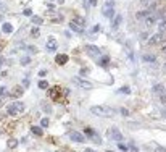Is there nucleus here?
I'll return each instance as SVG.
<instances>
[{
  "label": "nucleus",
  "mask_w": 166,
  "mask_h": 152,
  "mask_svg": "<svg viewBox=\"0 0 166 152\" xmlns=\"http://www.w3.org/2000/svg\"><path fill=\"white\" fill-rule=\"evenodd\" d=\"M74 83H76L81 89H85V91H92L94 89V84L87 80H84V78H74Z\"/></svg>",
  "instance_id": "6"
},
{
  "label": "nucleus",
  "mask_w": 166,
  "mask_h": 152,
  "mask_svg": "<svg viewBox=\"0 0 166 152\" xmlns=\"http://www.w3.org/2000/svg\"><path fill=\"white\" fill-rule=\"evenodd\" d=\"M102 15L105 16V18H110V20H113L114 18V8H103V12H102Z\"/></svg>",
  "instance_id": "17"
},
{
  "label": "nucleus",
  "mask_w": 166,
  "mask_h": 152,
  "mask_svg": "<svg viewBox=\"0 0 166 152\" xmlns=\"http://www.w3.org/2000/svg\"><path fill=\"white\" fill-rule=\"evenodd\" d=\"M61 20H63V18H61V16L58 15V16H55V18H53L52 21H53V23H60V21H61Z\"/></svg>",
  "instance_id": "46"
},
{
  "label": "nucleus",
  "mask_w": 166,
  "mask_h": 152,
  "mask_svg": "<svg viewBox=\"0 0 166 152\" xmlns=\"http://www.w3.org/2000/svg\"><path fill=\"white\" fill-rule=\"evenodd\" d=\"M89 3L92 5V7H95V5H97V0H89Z\"/></svg>",
  "instance_id": "50"
},
{
  "label": "nucleus",
  "mask_w": 166,
  "mask_h": 152,
  "mask_svg": "<svg viewBox=\"0 0 166 152\" xmlns=\"http://www.w3.org/2000/svg\"><path fill=\"white\" fill-rule=\"evenodd\" d=\"M153 92L158 94V95H161L163 92H166V89H164L163 84H155V86H153Z\"/></svg>",
  "instance_id": "23"
},
{
  "label": "nucleus",
  "mask_w": 166,
  "mask_h": 152,
  "mask_svg": "<svg viewBox=\"0 0 166 152\" xmlns=\"http://www.w3.org/2000/svg\"><path fill=\"white\" fill-rule=\"evenodd\" d=\"M50 2H55V0H50Z\"/></svg>",
  "instance_id": "59"
},
{
  "label": "nucleus",
  "mask_w": 166,
  "mask_h": 152,
  "mask_svg": "<svg viewBox=\"0 0 166 152\" xmlns=\"http://www.w3.org/2000/svg\"><path fill=\"white\" fill-rule=\"evenodd\" d=\"M10 94H11V97H13V99H20L21 95L24 94V87H23V86H15L13 91H11Z\"/></svg>",
  "instance_id": "11"
},
{
  "label": "nucleus",
  "mask_w": 166,
  "mask_h": 152,
  "mask_svg": "<svg viewBox=\"0 0 166 152\" xmlns=\"http://www.w3.org/2000/svg\"><path fill=\"white\" fill-rule=\"evenodd\" d=\"M155 152H166V147H163V146H157Z\"/></svg>",
  "instance_id": "45"
},
{
  "label": "nucleus",
  "mask_w": 166,
  "mask_h": 152,
  "mask_svg": "<svg viewBox=\"0 0 166 152\" xmlns=\"http://www.w3.org/2000/svg\"><path fill=\"white\" fill-rule=\"evenodd\" d=\"M84 134L90 138V136H94V134H95V131H94L92 128H89V126H87V128H84Z\"/></svg>",
  "instance_id": "36"
},
{
  "label": "nucleus",
  "mask_w": 166,
  "mask_h": 152,
  "mask_svg": "<svg viewBox=\"0 0 166 152\" xmlns=\"http://www.w3.org/2000/svg\"><path fill=\"white\" fill-rule=\"evenodd\" d=\"M129 150H131V152H139V149H137L132 143H129Z\"/></svg>",
  "instance_id": "44"
},
{
  "label": "nucleus",
  "mask_w": 166,
  "mask_h": 152,
  "mask_svg": "<svg viewBox=\"0 0 166 152\" xmlns=\"http://www.w3.org/2000/svg\"><path fill=\"white\" fill-rule=\"evenodd\" d=\"M18 144H20V141H18V139H15V138H10V139H8V143H7L8 149H15Z\"/></svg>",
  "instance_id": "26"
},
{
  "label": "nucleus",
  "mask_w": 166,
  "mask_h": 152,
  "mask_svg": "<svg viewBox=\"0 0 166 152\" xmlns=\"http://www.w3.org/2000/svg\"><path fill=\"white\" fill-rule=\"evenodd\" d=\"M41 109H42V110H44L47 115H50V113H52V105H50L49 102H41Z\"/></svg>",
  "instance_id": "24"
},
{
  "label": "nucleus",
  "mask_w": 166,
  "mask_h": 152,
  "mask_svg": "<svg viewBox=\"0 0 166 152\" xmlns=\"http://www.w3.org/2000/svg\"><path fill=\"white\" fill-rule=\"evenodd\" d=\"M160 102H161V104H164V105H166V92H163L161 95H160Z\"/></svg>",
  "instance_id": "43"
},
{
  "label": "nucleus",
  "mask_w": 166,
  "mask_h": 152,
  "mask_svg": "<svg viewBox=\"0 0 166 152\" xmlns=\"http://www.w3.org/2000/svg\"><path fill=\"white\" fill-rule=\"evenodd\" d=\"M85 152H97V150H94V149H85Z\"/></svg>",
  "instance_id": "54"
},
{
  "label": "nucleus",
  "mask_w": 166,
  "mask_h": 152,
  "mask_svg": "<svg viewBox=\"0 0 166 152\" xmlns=\"http://www.w3.org/2000/svg\"><path fill=\"white\" fill-rule=\"evenodd\" d=\"M139 37H140V41H142V42H144V41H148V32H140V36H139Z\"/></svg>",
  "instance_id": "39"
},
{
  "label": "nucleus",
  "mask_w": 166,
  "mask_h": 152,
  "mask_svg": "<svg viewBox=\"0 0 166 152\" xmlns=\"http://www.w3.org/2000/svg\"><path fill=\"white\" fill-rule=\"evenodd\" d=\"M118 92L119 94H124V95H129L131 94V87L129 86H123L121 89H118Z\"/></svg>",
  "instance_id": "30"
},
{
  "label": "nucleus",
  "mask_w": 166,
  "mask_h": 152,
  "mask_svg": "<svg viewBox=\"0 0 166 152\" xmlns=\"http://www.w3.org/2000/svg\"><path fill=\"white\" fill-rule=\"evenodd\" d=\"M100 29V28H99V24H95L94 28H92V32H97V31H99Z\"/></svg>",
  "instance_id": "49"
},
{
  "label": "nucleus",
  "mask_w": 166,
  "mask_h": 152,
  "mask_svg": "<svg viewBox=\"0 0 166 152\" xmlns=\"http://www.w3.org/2000/svg\"><path fill=\"white\" fill-rule=\"evenodd\" d=\"M58 3H65V0H58Z\"/></svg>",
  "instance_id": "55"
},
{
  "label": "nucleus",
  "mask_w": 166,
  "mask_h": 152,
  "mask_svg": "<svg viewBox=\"0 0 166 152\" xmlns=\"http://www.w3.org/2000/svg\"><path fill=\"white\" fill-rule=\"evenodd\" d=\"M150 13H153V12H152L150 8L140 10V12H137V13H135V18H137V20H145V18H147V16L150 15Z\"/></svg>",
  "instance_id": "13"
},
{
  "label": "nucleus",
  "mask_w": 166,
  "mask_h": 152,
  "mask_svg": "<svg viewBox=\"0 0 166 152\" xmlns=\"http://www.w3.org/2000/svg\"><path fill=\"white\" fill-rule=\"evenodd\" d=\"M164 52H166V50H164Z\"/></svg>",
  "instance_id": "60"
},
{
  "label": "nucleus",
  "mask_w": 166,
  "mask_h": 152,
  "mask_svg": "<svg viewBox=\"0 0 166 152\" xmlns=\"http://www.w3.org/2000/svg\"><path fill=\"white\" fill-rule=\"evenodd\" d=\"M119 113H121L124 118H128V117L131 115V112H129L128 109H126V107H121V109H119Z\"/></svg>",
  "instance_id": "34"
},
{
  "label": "nucleus",
  "mask_w": 166,
  "mask_h": 152,
  "mask_svg": "<svg viewBox=\"0 0 166 152\" xmlns=\"http://www.w3.org/2000/svg\"><path fill=\"white\" fill-rule=\"evenodd\" d=\"M70 29L74 31V32H78V34H82V32H84V28H81L78 23H74V21H71V23H70Z\"/></svg>",
  "instance_id": "15"
},
{
  "label": "nucleus",
  "mask_w": 166,
  "mask_h": 152,
  "mask_svg": "<svg viewBox=\"0 0 166 152\" xmlns=\"http://www.w3.org/2000/svg\"><path fill=\"white\" fill-rule=\"evenodd\" d=\"M89 73V68H81V71H79V76H85Z\"/></svg>",
  "instance_id": "42"
},
{
  "label": "nucleus",
  "mask_w": 166,
  "mask_h": 152,
  "mask_svg": "<svg viewBox=\"0 0 166 152\" xmlns=\"http://www.w3.org/2000/svg\"><path fill=\"white\" fill-rule=\"evenodd\" d=\"M37 86H39V89H42V91H45V89H49V87H50V84H49V81H45V80H39Z\"/></svg>",
  "instance_id": "27"
},
{
  "label": "nucleus",
  "mask_w": 166,
  "mask_h": 152,
  "mask_svg": "<svg viewBox=\"0 0 166 152\" xmlns=\"http://www.w3.org/2000/svg\"><path fill=\"white\" fill-rule=\"evenodd\" d=\"M142 60H144L145 63H155L157 57H155V55H152V54H144V55H142Z\"/></svg>",
  "instance_id": "16"
},
{
  "label": "nucleus",
  "mask_w": 166,
  "mask_h": 152,
  "mask_svg": "<svg viewBox=\"0 0 166 152\" xmlns=\"http://www.w3.org/2000/svg\"><path fill=\"white\" fill-rule=\"evenodd\" d=\"M2 31L5 32V34H11V32H13V24L11 23H3L2 24Z\"/></svg>",
  "instance_id": "19"
},
{
  "label": "nucleus",
  "mask_w": 166,
  "mask_h": 152,
  "mask_svg": "<svg viewBox=\"0 0 166 152\" xmlns=\"http://www.w3.org/2000/svg\"><path fill=\"white\" fill-rule=\"evenodd\" d=\"M21 86L24 87V89H29V86H31V80H29V78H24V80H23V83H21Z\"/></svg>",
  "instance_id": "37"
},
{
  "label": "nucleus",
  "mask_w": 166,
  "mask_h": 152,
  "mask_svg": "<svg viewBox=\"0 0 166 152\" xmlns=\"http://www.w3.org/2000/svg\"><path fill=\"white\" fill-rule=\"evenodd\" d=\"M65 95H66V91L61 89L60 86H53L52 89H49V97L52 99L53 102H61Z\"/></svg>",
  "instance_id": "3"
},
{
  "label": "nucleus",
  "mask_w": 166,
  "mask_h": 152,
  "mask_svg": "<svg viewBox=\"0 0 166 152\" xmlns=\"http://www.w3.org/2000/svg\"><path fill=\"white\" fill-rule=\"evenodd\" d=\"M113 7H114V2H113V0H106L105 5H103V8H113Z\"/></svg>",
  "instance_id": "38"
},
{
  "label": "nucleus",
  "mask_w": 166,
  "mask_h": 152,
  "mask_svg": "<svg viewBox=\"0 0 166 152\" xmlns=\"http://www.w3.org/2000/svg\"><path fill=\"white\" fill-rule=\"evenodd\" d=\"M118 147L121 149V150H129V146H126V144H123V143H118Z\"/></svg>",
  "instance_id": "41"
},
{
  "label": "nucleus",
  "mask_w": 166,
  "mask_h": 152,
  "mask_svg": "<svg viewBox=\"0 0 166 152\" xmlns=\"http://www.w3.org/2000/svg\"><path fill=\"white\" fill-rule=\"evenodd\" d=\"M20 65H21V66L31 65V57H29V55H23V57L20 58Z\"/></svg>",
  "instance_id": "22"
},
{
  "label": "nucleus",
  "mask_w": 166,
  "mask_h": 152,
  "mask_svg": "<svg viewBox=\"0 0 166 152\" xmlns=\"http://www.w3.org/2000/svg\"><path fill=\"white\" fill-rule=\"evenodd\" d=\"M63 152H70V150H63Z\"/></svg>",
  "instance_id": "58"
},
{
  "label": "nucleus",
  "mask_w": 166,
  "mask_h": 152,
  "mask_svg": "<svg viewBox=\"0 0 166 152\" xmlns=\"http://www.w3.org/2000/svg\"><path fill=\"white\" fill-rule=\"evenodd\" d=\"M161 39H163V32H157V34H153L148 39V44H150V46H155V44H158Z\"/></svg>",
  "instance_id": "12"
},
{
  "label": "nucleus",
  "mask_w": 166,
  "mask_h": 152,
  "mask_svg": "<svg viewBox=\"0 0 166 152\" xmlns=\"http://www.w3.org/2000/svg\"><path fill=\"white\" fill-rule=\"evenodd\" d=\"M163 15H164V13H163ZM163 15H161V13H150V15H148L147 18L144 20V24H145V26H148V28L153 26V24H157V21H158L160 18H161Z\"/></svg>",
  "instance_id": "7"
},
{
  "label": "nucleus",
  "mask_w": 166,
  "mask_h": 152,
  "mask_svg": "<svg viewBox=\"0 0 166 152\" xmlns=\"http://www.w3.org/2000/svg\"><path fill=\"white\" fill-rule=\"evenodd\" d=\"M49 12H50V13H52V12H55V5H52V3L49 5Z\"/></svg>",
  "instance_id": "48"
},
{
  "label": "nucleus",
  "mask_w": 166,
  "mask_h": 152,
  "mask_svg": "<svg viewBox=\"0 0 166 152\" xmlns=\"http://www.w3.org/2000/svg\"><path fill=\"white\" fill-rule=\"evenodd\" d=\"M39 34H41V29H39V26H34L31 29V36L32 37H39Z\"/></svg>",
  "instance_id": "32"
},
{
  "label": "nucleus",
  "mask_w": 166,
  "mask_h": 152,
  "mask_svg": "<svg viewBox=\"0 0 166 152\" xmlns=\"http://www.w3.org/2000/svg\"><path fill=\"white\" fill-rule=\"evenodd\" d=\"M24 49L27 50V54H31V55H34V54H37V52H39V49H37L36 46H26Z\"/></svg>",
  "instance_id": "28"
},
{
  "label": "nucleus",
  "mask_w": 166,
  "mask_h": 152,
  "mask_svg": "<svg viewBox=\"0 0 166 152\" xmlns=\"http://www.w3.org/2000/svg\"><path fill=\"white\" fill-rule=\"evenodd\" d=\"M108 138H110L111 141H114V143H123L124 141V136H123V133L119 131V129L116 128V126H113V128H110L108 129Z\"/></svg>",
  "instance_id": "4"
},
{
  "label": "nucleus",
  "mask_w": 166,
  "mask_h": 152,
  "mask_svg": "<svg viewBox=\"0 0 166 152\" xmlns=\"http://www.w3.org/2000/svg\"><path fill=\"white\" fill-rule=\"evenodd\" d=\"M55 63L60 65V66L66 65V63H68V55H66V54H56V55H55Z\"/></svg>",
  "instance_id": "10"
},
{
  "label": "nucleus",
  "mask_w": 166,
  "mask_h": 152,
  "mask_svg": "<svg viewBox=\"0 0 166 152\" xmlns=\"http://www.w3.org/2000/svg\"><path fill=\"white\" fill-rule=\"evenodd\" d=\"M166 29V15L161 16V20H160V23H158V32H163Z\"/></svg>",
  "instance_id": "21"
},
{
  "label": "nucleus",
  "mask_w": 166,
  "mask_h": 152,
  "mask_svg": "<svg viewBox=\"0 0 166 152\" xmlns=\"http://www.w3.org/2000/svg\"><path fill=\"white\" fill-rule=\"evenodd\" d=\"M3 61H5V58H3V57H0V66L3 65Z\"/></svg>",
  "instance_id": "53"
},
{
  "label": "nucleus",
  "mask_w": 166,
  "mask_h": 152,
  "mask_svg": "<svg viewBox=\"0 0 166 152\" xmlns=\"http://www.w3.org/2000/svg\"><path fill=\"white\" fill-rule=\"evenodd\" d=\"M49 125H50V120H49L47 117H44V118H41V126H42V128H47Z\"/></svg>",
  "instance_id": "35"
},
{
  "label": "nucleus",
  "mask_w": 166,
  "mask_h": 152,
  "mask_svg": "<svg viewBox=\"0 0 166 152\" xmlns=\"http://www.w3.org/2000/svg\"><path fill=\"white\" fill-rule=\"evenodd\" d=\"M90 113L102 117V118H113L116 115V110L113 107H108V105H92L90 107Z\"/></svg>",
  "instance_id": "1"
},
{
  "label": "nucleus",
  "mask_w": 166,
  "mask_h": 152,
  "mask_svg": "<svg viewBox=\"0 0 166 152\" xmlns=\"http://www.w3.org/2000/svg\"><path fill=\"white\" fill-rule=\"evenodd\" d=\"M70 139L74 143H85V134L79 133V131H71L70 133Z\"/></svg>",
  "instance_id": "8"
},
{
  "label": "nucleus",
  "mask_w": 166,
  "mask_h": 152,
  "mask_svg": "<svg viewBox=\"0 0 166 152\" xmlns=\"http://www.w3.org/2000/svg\"><path fill=\"white\" fill-rule=\"evenodd\" d=\"M105 152H114V150H105Z\"/></svg>",
  "instance_id": "56"
},
{
  "label": "nucleus",
  "mask_w": 166,
  "mask_h": 152,
  "mask_svg": "<svg viewBox=\"0 0 166 152\" xmlns=\"http://www.w3.org/2000/svg\"><path fill=\"white\" fill-rule=\"evenodd\" d=\"M65 36L66 37H71V31H65Z\"/></svg>",
  "instance_id": "52"
},
{
  "label": "nucleus",
  "mask_w": 166,
  "mask_h": 152,
  "mask_svg": "<svg viewBox=\"0 0 166 152\" xmlns=\"http://www.w3.org/2000/svg\"><path fill=\"white\" fill-rule=\"evenodd\" d=\"M23 15H24V16H32V10L31 8H24V10H23Z\"/></svg>",
  "instance_id": "40"
},
{
  "label": "nucleus",
  "mask_w": 166,
  "mask_h": 152,
  "mask_svg": "<svg viewBox=\"0 0 166 152\" xmlns=\"http://www.w3.org/2000/svg\"><path fill=\"white\" fill-rule=\"evenodd\" d=\"M90 139H92V143L94 144H102V138H100V134H94V136H90Z\"/></svg>",
  "instance_id": "31"
},
{
  "label": "nucleus",
  "mask_w": 166,
  "mask_h": 152,
  "mask_svg": "<svg viewBox=\"0 0 166 152\" xmlns=\"http://www.w3.org/2000/svg\"><path fill=\"white\" fill-rule=\"evenodd\" d=\"M45 75H47V70H41V71H39V76H41V78H44Z\"/></svg>",
  "instance_id": "47"
},
{
  "label": "nucleus",
  "mask_w": 166,
  "mask_h": 152,
  "mask_svg": "<svg viewBox=\"0 0 166 152\" xmlns=\"http://www.w3.org/2000/svg\"><path fill=\"white\" fill-rule=\"evenodd\" d=\"M31 131H32V134H34V136H39V138H41L42 134H44V129H42V126H31Z\"/></svg>",
  "instance_id": "20"
},
{
  "label": "nucleus",
  "mask_w": 166,
  "mask_h": 152,
  "mask_svg": "<svg viewBox=\"0 0 166 152\" xmlns=\"http://www.w3.org/2000/svg\"><path fill=\"white\" fill-rule=\"evenodd\" d=\"M31 23L34 24V26H41L42 23H44V20H42V16H31Z\"/></svg>",
  "instance_id": "25"
},
{
  "label": "nucleus",
  "mask_w": 166,
  "mask_h": 152,
  "mask_svg": "<svg viewBox=\"0 0 166 152\" xmlns=\"http://www.w3.org/2000/svg\"><path fill=\"white\" fill-rule=\"evenodd\" d=\"M108 63H110V57H108V55H105V57H100L99 58V66H102V68H106L108 66Z\"/></svg>",
  "instance_id": "18"
},
{
  "label": "nucleus",
  "mask_w": 166,
  "mask_h": 152,
  "mask_svg": "<svg viewBox=\"0 0 166 152\" xmlns=\"http://www.w3.org/2000/svg\"><path fill=\"white\" fill-rule=\"evenodd\" d=\"M73 21H74V23H78L81 28H85V20L82 18V16H78V18H74Z\"/></svg>",
  "instance_id": "29"
},
{
  "label": "nucleus",
  "mask_w": 166,
  "mask_h": 152,
  "mask_svg": "<svg viewBox=\"0 0 166 152\" xmlns=\"http://www.w3.org/2000/svg\"><path fill=\"white\" fill-rule=\"evenodd\" d=\"M45 47H47L49 52H56V49H58V44H56L55 37H49V39H47V44H45Z\"/></svg>",
  "instance_id": "9"
},
{
  "label": "nucleus",
  "mask_w": 166,
  "mask_h": 152,
  "mask_svg": "<svg viewBox=\"0 0 166 152\" xmlns=\"http://www.w3.org/2000/svg\"><path fill=\"white\" fill-rule=\"evenodd\" d=\"M84 50H85V54H87L90 58H100L102 57V50L97 46H92V44H87V46L84 47Z\"/></svg>",
  "instance_id": "5"
},
{
  "label": "nucleus",
  "mask_w": 166,
  "mask_h": 152,
  "mask_svg": "<svg viewBox=\"0 0 166 152\" xmlns=\"http://www.w3.org/2000/svg\"><path fill=\"white\" fill-rule=\"evenodd\" d=\"M26 110V104L24 102H21V100H15L11 105L7 107V113L10 117H16V115H21L23 112Z\"/></svg>",
  "instance_id": "2"
},
{
  "label": "nucleus",
  "mask_w": 166,
  "mask_h": 152,
  "mask_svg": "<svg viewBox=\"0 0 166 152\" xmlns=\"http://www.w3.org/2000/svg\"><path fill=\"white\" fill-rule=\"evenodd\" d=\"M121 21H123V16L121 15H114V18H113V21H111V29H118L119 28V24H121Z\"/></svg>",
  "instance_id": "14"
},
{
  "label": "nucleus",
  "mask_w": 166,
  "mask_h": 152,
  "mask_svg": "<svg viewBox=\"0 0 166 152\" xmlns=\"http://www.w3.org/2000/svg\"><path fill=\"white\" fill-rule=\"evenodd\" d=\"M7 95H8V87L7 86H2V87H0V97H7Z\"/></svg>",
  "instance_id": "33"
},
{
  "label": "nucleus",
  "mask_w": 166,
  "mask_h": 152,
  "mask_svg": "<svg viewBox=\"0 0 166 152\" xmlns=\"http://www.w3.org/2000/svg\"><path fill=\"white\" fill-rule=\"evenodd\" d=\"M163 68H164V70H166V63H164V66H163Z\"/></svg>",
  "instance_id": "57"
},
{
  "label": "nucleus",
  "mask_w": 166,
  "mask_h": 152,
  "mask_svg": "<svg viewBox=\"0 0 166 152\" xmlns=\"http://www.w3.org/2000/svg\"><path fill=\"white\" fill-rule=\"evenodd\" d=\"M161 117H163L164 120H166V109H163V110H161Z\"/></svg>",
  "instance_id": "51"
}]
</instances>
